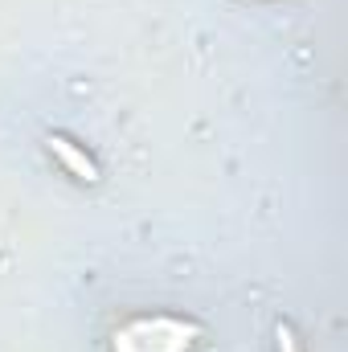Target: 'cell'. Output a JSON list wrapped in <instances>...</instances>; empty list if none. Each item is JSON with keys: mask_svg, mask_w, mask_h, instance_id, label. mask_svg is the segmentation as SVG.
Wrapping results in <instances>:
<instances>
[{"mask_svg": "<svg viewBox=\"0 0 348 352\" xmlns=\"http://www.w3.org/2000/svg\"><path fill=\"white\" fill-rule=\"evenodd\" d=\"M45 144H50V152H54V156H58V160H62L70 173L78 176V180H87V184H94V180H98V168H94V160H90L83 148H74L66 135H50Z\"/></svg>", "mask_w": 348, "mask_h": 352, "instance_id": "cell-1", "label": "cell"}, {"mask_svg": "<svg viewBox=\"0 0 348 352\" xmlns=\"http://www.w3.org/2000/svg\"><path fill=\"white\" fill-rule=\"evenodd\" d=\"M274 340H279V352H299V344H295V332H291L287 324H279V328H274Z\"/></svg>", "mask_w": 348, "mask_h": 352, "instance_id": "cell-2", "label": "cell"}]
</instances>
